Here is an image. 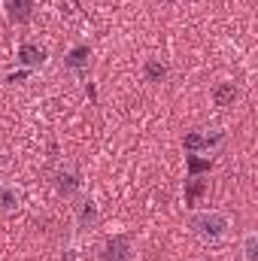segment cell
Here are the masks:
<instances>
[{
  "mask_svg": "<svg viewBox=\"0 0 258 261\" xmlns=\"http://www.w3.org/2000/svg\"><path fill=\"white\" fill-rule=\"evenodd\" d=\"M189 228H192V234L200 243L216 246V243L228 240V234H231V216L222 213V210H194L192 216H189Z\"/></svg>",
  "mask_w": 258,
  "mask_h": 261,
  "instance_id": "6da1fadb",
  "label": "cell"
},
{
  "mask_svg": "<svg viewBox=\"0 0 258 261\" xmlns=\"http://www.w3.org/2000/svg\"><path fill=\"white\" fill-rule=\"evenodd\" d=\"M225 143V130L222 128H213V130H192L183 137V149L189 155H207L213 149H219Z\"/></svg>",
  "mask_w": 258,
  "mask_h": 261,
  "instance_id": "7a4b0ae2",
  "label": "cell"
},
{
  "mask_svg": "<svg viewBox=\"0 0 258 261\" xmlns=\"http://www.w3.org/2000/svg\"><path fill=\"white\" fill-rule=\"evenodd\" d=\"M137 258V246L128 234H113L110 240H104L97 261H134Z\"/></svg>",
  "mask_w": 258,
  "mask_h": 261,
  "instance_id": "3957f363",
  "label": "cell"
},
{
  "mask_svg": "<svg viewBox=\"0 0 258 261\" xmlns=\"http://www.w3.org/2000/svg\"><path fill=\"white\" fill-rule=\"evenodd\" d=\"M97 222H100L97 203L91 197H76V203H73V225H76V231H94Z\"/></svg>",
  "mask_w": 258,
  "mask_h": 261,
  "instance_id": "277c9868",
  "label": "cell"
},
{
  "mask_svg": "<svg viewBox=\"0 0 258 261\" xmlns=\"http://www.w3.org/2000/svg\"><path fill=\"white\" fill-rule=\"evenodd\" d=\"M55 189H58V195H64V197L79 195L82 179H79V170H76L73 164H61V167L55 170Z\"/></svg>",
  "mask_w": 258,
  "mask_h": 261,
  "instance_id": "5b68a950",
  "label": "cell"
},
{
  "mask_svg": "<svg viewBox=\"0 0 258 261\" xmlns=\"http://www.w3.org/2000/svg\"><path fill=\"white\" fill-rule=\"evenodd\" d=\"M15 61L24 67V70H40V67H46V61H49V52L43 46H37V43H21Z\"/></svg>",
  "mask_w": 258,
  "mask_h": 261,
  "instance_id": "8992f818",
  "label": "cell"
},
{
  "mask_svg": "<svg viewBox=\"0 0 258 261\" xmlns=\"http://www.w3.org/2000/svg\"><path fill=\"white\" fill-rule=\"evenodd\" d=\"M6 18L15 24H28L34 18V0H3Z\"/></svg>",
  "mask_w": 258,
  "mask_h": 261,
  "instance_id": "52a82bcc",
  "label": "cell"
},
{
  "mask_svg": "<svg viewBox=\"0 0 258 261\" xmlns=\"http://www.w3.org/2000/svg\"><path fill=\"white\" fill-rule=\"evenodd\" d=\"M21 210V192L9 182H0V216H15Z\"/></svg>",
  "mask_w": 258,
  "mask_h": 261,
  "instance_id": "ba28073f",
  "label": "cell"
},
{
  "mask_svg": "<svg viewBox=\"0 0 258 261\" xmlns=\"http://www.w3.org/2000/svg\"><path fill=\"white\" fill-rule=\"evenodd\" d=\"M237 85L234 82H219V85H213V91H210V97H213V103L219 107V110H228V107H234V100H237Z\"/></svg>",
  "mask_w": 258,
  "mask_h": 261,
  "instance_id": "9c48e42d",
  "label": "cell"
},
{
  "mask_svg": "<svg viewBox=\"0 0 258 261\" xmlns=\"http://www.w3.org/2000/svg\"><path fill=\"white\" fill-rule=\"evenodd\" d=\"M167 76H170V67L164 64L161 58H149L143 64V79L149 85H161V82H167Z\"/></svg>",
  "mask_w": 258,
  "mask_h": 261,
  "instance_id": "30bf717a",
  "label": "cell"
},
{
  "mask_svg": "<svg viewBox=\"0 0 258 261\" xmlns=\"http://www.w3.org/2000/svg\"><path fill=\"white\" fill-rule=\"evenodd\" d=\"M64 64L70 67V70H76V73H82V70H88V64H91V49H88L85 43H79V46H73V49L67 52Z\"/></svg>",
  "mask_w": 258,
  "mask_h": 261,
  "instance_id": "8fae6325",
  "label": "cell"
},
{
  "mask_svg": "<svg viewBox=\"0 0 258 261\" xmlns=\"http://www.w3.org/2000/svg\"><path fill=\"white\" fill-rule=\"evenodd\" d=\"M240 252H243V261H258V231H246L243 234Z\"/></svg>",
  "mask_w": 258,
  "mask_h": 261,
  "instance_id": "7c38bea8",
  "label": "cell"
},
{
  "mask_svg": "<svg viewBox=\"0 0 258 261\" xmlns=\"http://www.w3.org/2000/svg\"><path fill=\"white\" fill-rule=\"evenodd\" d=\"M203 189H207V186H203L200 176H189V179H186V203H194L197 197L203 195Z\"/></svg>",
  "mask_w": 258,
  "mask_h": 261,
  "instance_id": "4fadbf2b",
  "label": "cell"
},
{
  "mask_svg": "<svg viewBox=\"0 0 258 261\" xmlns=\"http://www.w3.org/2000/svg\"><path fill=\"white\" fill-rule=\"evenodd\" d=\"M161 3H167V6H170V3H176V0H161Z\"/></svg>",
  "mask_w": 258,
  "mask_h": 261,
  "instance_id": "5bb4252c",
  "label": "cell"
}]
</instances>
